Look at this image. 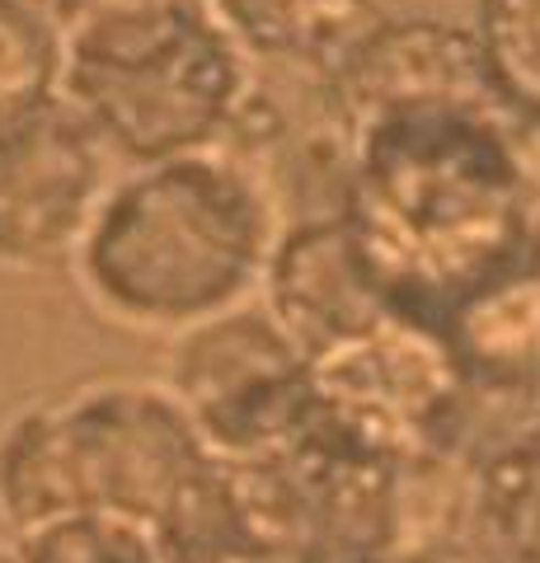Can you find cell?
<instances>
[{
  "mask_svg": "<svg viewBox=\"0 0 540 563\" xmlns=\"http://www.w3.org/2000/svg\"><path fill=\"white\" fill-rule=\"evenodd\" d=\"M109 161L66 99L0 122V263L43 268L71 258L113 179Z\"/></svg>",
  "mask_w": 540,
  "mask_h": 563,
  "instance_id": "cell-9",
  "label": "cell"
},
{
  "mask_svg": "<svg viewBox=\"0 0 540 563\" xmlns=\"http://www.w3.org/2000/svg\"><path fill=\"white\" fill-rule=\"evenodd\" d=\"M268 207L273 235L343 217L353 174V128L339 109L334 70L245 57L235 109L212 141Z\"/></svg>",
  "mask_w": 540,
  "mask_h": 563,
  "instance_id": "cell-7",
  "label": "cell"
},
{
  "mask_svg": "<svg viewBox=\"0 0 540 563\" xmlns=\"http://www.w3.org/2000/svg\"><path fill=\"white\" fill-rule=\"evenodd\" d=\"M10 550L14 563H161V544L146 526L103 512L38 521L29 531H14Z\"/></svg>",
  "mask_w": 540,
  "mask_h": 563,
  "instance_id": "cell-17",
  "label": "cell"
},
{
  "mask_svg": "<svg viewBox=\"0 0 540 563\" xmlns=\"http://www.w3.org/2000/svg\"><path fill=\"white\" fill-rule=\"evenodd\" d=\"M0 563H14V550H10V544H0Z\"/></svg>",
  "mask_w": 540,
  "mask_h": 563,
  "instance_id": "cell-21",
  "label": "cell"
},
{
  "mask_svg": "<svg viewBox=\"0 0 540 563\" xmlns=\"http://www.w3.org/2000/svg\"><path fill=\"white\" fill-rule=\"evenodd\" d=\"M235 521L283 563L390 554L395 465L306 418L283 442L217 461Z\"/></svg>",
  "mask_w": 540,
  "mask_h": 563,
  "instance_id": "cell-6",
  "label": "cell"
},
{
  "mask_svg": "<svg viewBox=\"0 0 540 563\" xmlns=\"http://www.w3.org/2000/svg\"><path fill=\"white\" fill-rule=\"evenodd\" d=\"M334 95L353 132L405 113L513 118L475 43V29L428 20V14L414 20L390 14L381 29H372L334 66Z\"/></svg>",
  "mask_w": 540,
  "mask_h": 563,
  "instance_id": "cell-10",
  "label": "cell"
},
{
  "mask_svg": "<svg viewBox=\"0 0 540 563\" xmlns=\"http://www.w3.org/2000/svg\"><path fill=\"white\" fill-rule=\"evenodd\" d=\"M438 329L475 395H540V258L480 282Z\"/></svg>",
  "mask_w": 540,
  "mask_h": 563,
  "instance_id": "cell-12",
  "label": "cell"
},
{
  "mask_svg": "<svg viewBox=\"0 0 540 563\" xmlns=\"http://www.w3.org/2000/svg\"><path fill=\"white\" fill-rule=\"evenodd\" d=\"M475 43L513 118L540 113V0H480Z\"/></svg>",
  "mask_w": 540,
  "mask_h": 563,
  "instance_id": "cell-18",
  "label": "cell"
},
{
  "mask_svg": "<svg viewBox=\"0 0 540 563\" xmlns=\"http://www.w3.org/2000/svg\"><path fill=\"white\" fill-rule=\"evenodd\" d=\"M212 470V451L169 390L90 380L24 404L0 428V517L29 531L52 517L103 512L155 531Z\"/></svg>",
  "mask_w": 540,
  "mask_h": 563,
  "instance_id": "cell-4",
  "label": "cell"
},
{
  "mask_svg": "<svg viewBox=\"0 0 540 563\" xmlns=\"http://www.w3.org/2000/svg\"><path fill=\"white\" fill-rule=\"evenodd\" d=\"M245 57L334 70L372 29L390 20L386 0H207Z\"/></svg>",
  "mask_w": 540,
  "mask_h": 563,
  "instance_id": "cell-13",
  "label": "cell"
},
{
  "mask_svg": "<svg viewBox=\"0 0 540 563\" xmlns=\"http://www.w3.org/2000/svg\"><path fill=\"white\" fill-rule=\"evenodd\" d=\"M508 151H513V188H517L521 231H527L531 254L540 258V113H527L513 122Z\"/></svg>",
  "mask_w": 540,
  "mask_h": 563,
  "instance_id": "cell-19",
  "label": "cell"
},
{
  "mask_svg": "<svg viewBox=\"0 0 540 563\" xmlns=\"http://www.w3.org/2000/svg\"><path fill=\"white\" fill-rule=\"evenodd\" d=\"M310 418L343 442L414 461L432 451H465V422L475 390L465 385L442 329L414 310H381L306 357Z\"/></svg>",
  "mask_w": 540,
  "mask_h": 563,
  "instance_id": "cell-5",
  "label": "cell"
},
{
  "mask_svg": "<svg viewBox=\"0 0 540 563\" xmlns=\"http://www.w3.org/2000/svg\"><path fill=\"white\" fill-rule=\"evenodd\" d=\"M513 122L405 113L353 132L343 221L399 310L438 324L480 282L536 258L513 188Z\"/></svg>",
  "mask_w": 540,
  "mask_h": 563,
  "instance_id": "cell-1",
  "label": "cell"
},
{
  "mask_svg": "<svg viewBox=\"0 0 540 563\" xmlns=\"http://www.w3.org/2000/svg\"><path fill=\"white\" fill-rule=\"evenodd\" d=\"M475 521L508 563H540V422L475 455Z\"/></svg>",
  "mask_w": 540,
  "mask_h": 563,
  "instance_id": "cell-14",
  "label": "cell"
},
{
  "mask_svg": "<svg viewBox=\"0 0 540 563\" xmlns=\"http://www.w3.org/2000/svg\"><path fill=\"white\" fill-rule=\"evenodd\" d=\"M357 563H447V559H428V554H367Z\"/></svg>",
  "mask_w": 540,
  "mask_h": 563,
  "instance_id": "cell-20",
  "label": "cell"
},
{
  "mask_svg": "<svg viewBox=\"0 0 540 563\" xmlns=\"http://www.w3.org/2000/svg\"><path fill=\"white\" fill-rule=\"evenodd\" d=\"M169 395L212 461H240L310 418V366L268 310L231 306L184 329Z\"/></svg>",
  "mask_w": 540,
  "mask_h": 563,
  "instance_id": "cell-8",
  "label": "cell"
},
{
  "mask_svg": "<svg viewBox=\"0 0 540 563\" xmlns=\"http://www.w3.org/2000/svg\"><path fill=\"white\" fill-rule=\"evenodd\" d=\"M57 99L128 165L207 151L245 80V52L207 0H47Z\"/></svg>",
  "mask_w": 540,
  "mask_h": 563,
  "instance_id": "cell-3",
  "label": "cell"
},
{
  "mask_svg": "<svg viewBox=\"0 0 540 563\" xmlns=\"http://www.w3.org/2000/svg\"><path fill=\"white\" fill-rule=\"evenodd\" d=\"M264 282H268V314L283 324V333L306 357L395 306L386 287L376 282L372 263L362 258L343 217L306 221L273 235L264 258Z\"/></svg>",
  "mask_w": 540,
  "mask_h": 563,
  "instance_id": "cell-11",
  "label": "cell"
},
{
  "mask_svg": "<svg viewBox=\"0 0 540 563\" xmlns=\"http://www.w3.org/2000/svg\"><path fill=\"white\" fill-rule=\"evenodd\" d=\"M62 38L47 0H0V122L57 99Z\"/></svg>",
  "mask_w": 540,
  "mask_h": 563,
  "instance_id": "cell-15",
  "label": "cell"
},
{
  "mask_svg": "<svg viewBox=\"0 0 540 563\" xmlns=\"http://www.w3.org/2000/svg\"><path fill=\"white\" fill-rule=\"evenodd\" d=\"M268 244V207L207 146L109 179L71 263L103 314L142 329H188L250 291Z\"/></svg>",
  "mask_w": 540,
  "mask_h": 563,
  "instance_id": "cell-2",
  "label": "cell"
},
{
  "mask_svg": "<svg viewBox=\"0 0 540 563\" xmlns=\"http://www.w3.org/2000/svg\"><path fill=\"white\" fill-rule=\"evenodd\" d=\"M151 536L161 544V563H283L235 521L217 470Z\"/></svg>",
  "mask_w": 540,
  "mask_h": 563,
  "instance_id": "cell-16",
  "label": "cell"
}]
</instances>
